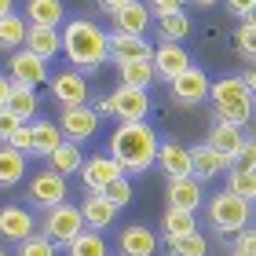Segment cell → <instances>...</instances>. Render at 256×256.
<instances>
[{"instance_id":"obj_52","label":"cell","mask_w":256,"mask_h":256,"mask_svg":"<svg viewBox=\"0 0 256 256\" xmlns=\"http://www.w3.org/2000/svg\"><path fill=\"white\" fill-rule=\"evenodd\" d=\"M0 256H11V252H4V249H0Z\"/></svg>"},{"instance_id":"obj_28","label":"cell","mask_w":256,"mask_h":256,"mask_svg":"<svg viewBox=\"0 0 256 256\" xmlns=\"http://www.w3.org/2000/svg\"><path fill=\"white\" fill-rule=\"evenodd\" d=\"M37 110H40V102H37V92H33V88H22V84H15V88H11L8 114H11V118H15L18 124L33 121V118H37Z\"/></svg>"},{"instance_id":"obj_13","label":"cell","mask_w":256,"mask_h":256,"mask_svg":"<svg viewBox=\"0 0 256 256\" xmlns=\"http://www.w3.org/2000/svg\"><path fill=\"white\" fill-rule=\"evenodd\" d=\"M77 176H80V183H84L88 194H102L114 180H121L124 172L118 168V161H114L110 154H92V158H84V165H80Z\"/></svg>"},{"instance_id":"obj_42","label":"cell","mask_w":256,"mask_h":256,"mask_svg":"<svg viewBox=\"0 0 256 256\" xmlns=\"http://www.w3.org/2000/svg\"><path fill=\"white\" fill-rule=\"evenodd\" d=\"M15 128H18V121L11 118L8 110H0V143H8V139H11V132H15Z\"/></svg>"},{"instance_id":"obj_35","label":"cell","mask_w":256,"mask_h":256,"mask_svg":"<svg viewBox=\"0 0 256 256\" xmlns=\"http://www.w3.org/2000/svg\"><path fill=\"white\" fill-rule=\"evenodd\" d=\"M168 256H208V238L202 230H194L180 242H168Z\"/></svg>"},{"instance_id":"obj_47","label":"cell","mask_w":256,"mask_h":256,"mask_svg":"<svg viewBox=\"0 0 256 256\" xmlns=\"http://www.w3.org/2000/svg\"><path fill=\"white\" fill-rule=\"evenodd\" d=\"M242 26H249V30H256V4L246 11V15H242Z\"/></svg>"},{"instance_id":"obj_34","label":"cell","mask_w":256,"mask_h":256,"mask_svg":"<svg viewBox=\"0 0 256 256\" xmlns=\"http://www.w3.org/2000/svg\"><path fill=\"white\" fill-rule=\"evenodd\" d=\"M66 256H110L106 252V238L99 234V230H80V234L66 246Z\"/></svg>"},{"instance_id":"obj_6","label":"cell","mask_w":256,"mask_h":256,"mask_svg":"<svg viewBox=\"0 0 256 256\" xmlns=\"http://www.w3.org/2000/svg\"><path fill=\"white\" fill-rule=\"evenodd\" d=\"M66 176H59L55 168H40V172H33L30 183H26V205L33 208H55V205H62L66 202Z\"/></svg>"},{"instance_id":"obj_20","label":"cell","mask_w":256,"mask_h":256,"mask_svg":"<svg viewBox=\"0 0 256 256\" xmlns=\"http://www.w3.org/2000/svg\"><path fill=\"white\" fill-rule=\"evenodd\" d=\"M165 202H168V208L198 212V208H202V202H205L202 183H194L190 176H187V180H168V183H165Z\"/></svg>"},{"instance_id":"obj_41","label":"cell","mask_w":256,"mask_h":256,"mask_svg":"<svg viewBox=\"0 0 256 256\" xmlns=\"http://www.w3.org/2000/svg\"><path fill=\"white\" fill-rule=\"evenodd\" d=\"M234 249H242V252L256 256V224H249V227H242V230H238V238H234Z\"/></svg>"},{"instance_id":"obj_3","label":"cell","mask_w":256,"mask_h":256,"mask_svg":"<svg viewBox=\"0 0 256 256\" xmlns=\"http://www.w3.org/2000/svg\"><path fill=\"white\" fill-rule=\"evenodd\" d=\"M208 102H212L216 121L234 124V128H246L252 121V110H256V102L249 96V88L242 84V77H220V80H212V84H208Z\"/></svg>"},{"instance_id":"obj_40","label":"cell","mask_w":256,"mask_h":256,"mask_svg":"<svg viewBox=\"0 0 256 256\" xmlns=\"http://www.w3.org/2000/svg\"><path fill=\"white\" fill-rule=\"evenodd\" d=\"M146 4V11H150V18H165V15H172V11H183V4L187 0H143Z\"/></svg>"},{"instance_id":"obj_21","label":"cell","mask_w":256,"mask_h":256,"mask_svg":"<svg viewBox=\"0 0 256 256\" xmlns=\"http://www.w3.org/2000/svg\"><path fill=\"white\" fill-rule=\"evenodd\" d=\"M26 26H48V30H62L66 22V4L62 0H26Z\"/></svg>"},{"instance_id":"obj_1","label":"cell","mask_w":256,"mask_h":256,"mask_svg":"<svg viewBox=\"0 0 256 256\" xmlns=\"http://www.w3.org/2000/svg\"><path fill=\"white\" fill-rule=\"evenodd\" d=\"M158 146H161V139H158V132H154V124H146V121H128V124H118V128H114L106 154L118 161V168L124 172V176H143V172L154 168Z\"/></svg>"},{"instance_id":"obj_25","label":"cell","mask_w":256,"mask_h":256,"mask_svg":"<svg viewBox=\"0 0 256 256\" xmlns=\"http://www.w3.org/2000/svg\"><path fill=\"white\" fill-rule=\"evenodd\" d=\"M242 139H246V132H242V128H234V124H224V121H216L205 143L212 146V150H220L224 158H230V165H234V154H238Z\"/></svg>"},{"instance_id":"obj_8","label":"cell","mask_w":256,"mask_h":256,"mask_svg":"<svg viewBox=\"0 0 256 256\" xmlns=\"http://www.w3.org/2000/svg\"><path fill=\"white\" fill-rule=\"evenodd\" d=\"M110 114L121 124H128V121H146V114H150V92L118 84V88L110 92Z\"/></svg>"},{"instance_id":"obj_44","label":"cell","mask_w":256,"mask_h":256,"mask_svg":"<svg viewBox=\"0 0 256 256\" xmlns=\"http://www.w3.org/2000/svg\"><path fill=\"white\" fill-rule=\"evenodd\" d=\"M96 4H99V11H102V15H118V11L128 4V0H96Z\"/></svg>"},{"instance_id":"obj_12","label":"cell","mask_w":256,"mask_h":256,"mask_svg":"<svg viewBox=\"0 0 256 256\" xmlns=\"http://www.w3.org/2000/svg\"><path fill=\"white\" fill-rule=\"evenodd\" d=\"M52 99L59 102L62 110L70 106H88L92 92H88V77L77 74V70H62V74L52 77Z\"/></svg>"},{"instance_id":"obj_32","label":"cell","mask_w":256,"mask_h":256,"mask_svg":"<svg viewBox=\"0 0 256 256\" xmlns=\"http://www.w3.org/2000/svg\"><path fill=\"white\" fill-rule=\"evenodd\" d=\"M224 190H230L234 198H242V202H256V172L252 168H238V165H230L227 168V187Z\"/></svg>"},{"instance_id":"obj_46","label":"cell","mask_w":256,"mask_h":256,"mask_svg":"<svg viewBox=\"0 0 256 256\" xmlns=\"http://www.w3.org/2000/svg\"><path fill=\"white\" fill-rule=\"evenodd\" d=\"M242 84L249 88V96H252V102H256V66H249L246 74H242Z\"/></svg>"},{"instance_id":"obj_9","label":"cell","mask_w":256,"mask_h":256,"mask_svg":"<svg viewBox=\"0 0 256 256\" xmlns=\"http://www.w3.org/2000/svg\"><path fill=\"white\" fill-rule=\"evenodd\" d=\"M208 84H212L208 74H205L202 66H194V62L183 70L176 80H168L172 99H176L180 106H198V102H205V99H208Z\"/></svg>"},{"instance_id":"obj_5","label":"cell","mask_w":256,"mask_h":256,"mask_svg":"<svg viewBox=\"0 0 256 256\" xmlns=\"http://www.w3.org/2000/svg\"><path fill=\"white\" fill-rule=\"evenodd\" d=\"M80 230H84V216H80V208L70 205V202L48 208V212H44V220H40V234L48 238L55 249H59V246H70Z\"/></svg>"},{"instance_id":"obj_2","label":"cell","mask_w":256,"mask_h":256,"mask_svg":"<svg viewBox=\"0 0 256 256\" xmlns=\"http://www.w3.org/2000/svg\"><path fill=\"white\" fill-rule=\"evenodd\" d=\"M59 33H62V55H66L70 70H77V74L88 77L106 62V33L99 30V22L66 18Z\"/></svg>"},{"instance_id":"obj_4","label":"cell","mask_w":256,"mask_h":256,"mask_svg":"<svg viewBox=\"0 0 256 256\" xmlns=\"http://www.w3.org/2000/svg\"><path fill=\"white\" fill-rule=\"evenodd\" d=\"M205 216H208L212 234H238L242 227L252 224V205L234 198L230 190H220L205 202Z\"/></svg>"},{"instance_id":"obj_10","label":"cell","mask_w":256,"mask_h":256,"mask_svg":"<svg viewBox=\"0 0 256 256\" xmlns=\"http://www.w3.org/2000/svg\"><path fill=\"white\" fill-rule=\"evenodd\" d=\"M59 132H62V139L66 143H88L92 136L99 132V118H96V110L92 106H70V110H62L59 114Z\"/></svg>"},{"instance_id":"obj_37","label":"cell","mask_w":256,"mask_h":256,"mask_svg":"<svg viewBox=\"0 0 256 256\" xmlns=\"http://www.w3.org/2000/svg\"><path fill=\"white\" fill-rule=\"evenodd\" d=\"M15 256H55V246L37 230V234H30L26 242H18V252Z\"/></svg>"},{"instance_id":"obj_30","label":"cell","mask_w":256,"mask_h":256,"mask_svg":"<svg viewBox=\"0 0 256 256\" xmlns=\"http://www.w3.org/2000/svg\"><path fill=\"white\" fill-rule=\"evenodd\" d=\"M48 161H52V168L59 172V176H77L80 165H84V150H80L77 143H66V139H62L59 150H55Z\"/></svg>"},{"instance_id":"obj_31","label":"cell","mask_w":256,"mask_h":256,"mask_svg":"<svg viewBox=\"0 0 256 256\" xmlns=\"http://www.w3.org/2000/svg\"><path fill=\"white\" fill-rule=\"evenodd\" d=\"M26 18L18 15V11H11V15L0 18V48L4 52H18L22 44H26Z\"/></svg>"},{"instance_id":"obj_23","label":"cell","mask_w":256,"mask_h":256,"mask_svg":"<svg viewBox=\"0 0 256 256\" xmlns=\"http://www.w3.org/2000/svg\"><path fill=\"white\" fill-rule=\"evenodd\" d=\"M77 208H80V216H84V227L88 230H99V234L118 220V208H114L102 194H84V202H80Z\"/></svg>"},{"instance_id":"obj_15","label":"cell","mask_w":256,"mask_h":256,"mask_svg":"<svg viewBox=\"0 0 256 256\" xmlns=\"http://www.w3.org/2000/svg\"><path fill=\"white\" fill-rule=\"evenodd\" d=\"M150 62H154L158 80H176L183 70L190 66V52L183 48V44H158L154 55H150Z\"/></svg>"},{"instance_id":"obj_33","label":"cell","mask_w":256,"mask_h":256,"mask_svg":"<svg viewBox=\"0 0 256 256\" xmlns=\"http://www.w3.org/2000/svg\"><path fill=\"white\" fill-rule=\"evenodd\" d=\"M22 176H26V158L8 143H0V187H15Z\"/></svg>"},{"instance_id":"obj_16","label":"cell","mask_w":256,"mask_h":256,"mask_svg":"<svg viewBox=\"0 0 256 256\" xmlns=\"http://www.w3.org/2000/svg\"><path fill=\"white\" fill-rule=\"evenodd\" d=\"M154 44L146 37H128V33H106V59L114 62H132V59H150Z\"/></svg>"},{"instance_id":"obj_39","label":"cell","mask_w":256,"mask_h":256,"mask_svg":"<svg viewBox=\"0 0 256 256\" xmlns=\"http://www.w3.org/2000/svg\"><path fill=\"white\" fill-rule=\"evenodd\" d=\"M234 165L256 172V136H246V139H242V146H238V154H234Z\"/></svg>"},{"instance_id":"obj_50","label":"cell","mask_w":256,"mask_h":256,"mask_svg":"<svg viewBox=\"0 0 256 256\" xmlns=\"http://www.w3.org/2000/svg\"><path fill=\"white\" fill-rule=\"evenodd\" d=\"M227 256H249V252H242V249H234V246H230V249H227Z\"/></svg>"},{"instance_id":"obj_49","label":"cell","mask_w":256,"mask_h":256,"mask_svg":"<svg viewBox=\"0 0 256 256\" xmlns=\"http://www.w3.org/2000/svg\"><path fill=\"white\" fill-rule=\"evenodd\" d=\"M194 4H198V8H216L220 0H194Z\"/></svg>"},{"instance_id":"obj_29","label":"cell","mask_w":256,"mask_h":256,"mask_svg":"<svg viewBox=\"0 0 256 256\" xmlns=\"http://www.w3.org/2000/svg\"><path fill=\"white\" fill-rule=\"evenodd\" d=\"M118 74H121V84L128 88H139V92H146L150 84H154V62L150 59H132V62H121L118 66Z\"/></svg>"},{"instance_id":"obj_7","label":"cell","mask_w":256,"mask_h":256,"mask_svg":"<svg viewBox=\"0 0 256 256\" xmlns=\"http://www.w3.org/2000/svg\"><path fill=\"white\" fill-rule=\"evenodd\" d=\"M8 80L37 92L40 84H48V62L37 59V55L26 52V48H18V52H11V59H8Z\"/></svg>"},{"instance_id":"obj_18","label":"cell","mask_w":256,"mask_h":256,"mask_svg":"<svg viewBox=\"0 0 256 256\" xmlns=\"http://www.w3.org/2000/svg\"><path fill=\"white\" fill-rule=\"evenodd\" d=\"M158 252V234L143 224H128L118 234V256H154Z\"/></svg>"},{"instance_id":"obj_24","label":"cell","mask_w":256,"mask_h":256,"mask_svg":"<svg viewBox=\"0 0 256 256\" xmlns=\"http://www.w3.org/2000/svg\"><path fill=\"white\" fill-rule=\"evenodd\" d=\"M198 230V216L194 212H183V208H165L161 216V238L165 242H180Z\"/></svg>"},{"instance_id":"obj_27","label":"cell","mask_w":256,"mask_h":256,"mask_svg":"<svg viewBox=\"0 0 256 256\" xmlns=\"http://www.w3.org/2000/svg\"><path fill=\"white\" fill-rule=\"evenodd\" d=\"M190 37V15L187 11H172L158 18V44H183Z\"/></svg>"},{"instance_id":"obj_36","label":"cell","mask_w":256,"mask_h":256,"mask_svg":"<svg viewBox=\"0 0 256 256\" xmlns=\"http://www.w3.org/2000/svg\"><path fill=\"white\" fill-rule=\"evenodd\" d=\"M102 198H106V202H110V205H114V208H118V212H121V208H124L128 202H132V183H128V176L114 180L110 187L102 190Z\"/></svg>"},{"instance_id":"obj_51","label":"cell","mask_w":256,"mask_h":256,"mask_svg":"<svg viewBox=\"0 0 256 256\" xmlns=\"http://www.w3.org/2000/svg\"><path fill=\"white\" fill-rule=\"evenodd\" d=\"M252 62H256V30H252Z\"/></svg>"},{"instance_id":"obj_22","label":"cell","mask_w":256,"mask_h":256,"mask_svg":"<svg viewBox=\"0 0 256 256\" xmlns=\"http://www.w3.org/2000/svg\"><path fill=\"white\" fill-rule=\"evenodd\" d=\"M26 52H33L37 59L52 62L55 55L62 52V33L59 30H48V26H30L26 30V44H22Z\"/></svg>"},{"instance_id":"obj_45","label":"cell","mask_w":256,"mask_h":256,"mask_svg":"<svg viewBox=\"0 0 256 256\" xmlns=\"http://www.w3.org/2000/svg\"><path fill=\"white\" fill-rule=\"evenodd\" d=\"M11 88H15V84H11V80H8L4 74H0V110H8V99H11Z\"/></svg>"},{"instance_id":"obj_38","label":"cell","mask_w":256,"mask_h":256,"mask_svg":"<svg viewBox=\"0 0 256 256\" xmlns=\"http://www.w3.org/2000/svg\"><path fill=\"white\" fill-rule=\"evenodd\" d=\"M8 146H11V150H18L22 158H33V128H30V124H18L15 132H11Z\"/></svg>"},{"instance_id":"obj_48","label":"cell","mask_w":256,"mask_h":256,"mask_svg":"<svg viewBox=\"0 0 256 256\" xmlns=\"http://www.w3.org/2000/svg\"><path fill=\"white\" fill-rule=\"evenodd\" d=\"M11 11H15V0H0V18L11 15Z\"/></svg>"},{"instance_id":"obj_19","label":"cell","mask_w":256,"mask_h":256,"mask_svg":"<svg viewBox=\"0 0 256 256\" xmlns=\"http://www.w3.org/2000/svg\"><path fill=\"white\" fill-rule=\"evenodd\" d=\"M110 18H114V33H128V37H146L150 22H154L143 0H128L118 15H110Z\"/></svg>"},{"instance_id":"obj_43","label":"cell","mask_w":256,"mask_h":256,"mask_svg":"<svg viewBox=\"0 0 256 256\" xmlns=\"http://www.w3.org/2000/svg\"><path fill=\"white\" fill-rule=\"evenodd\" d=\"M224 4H227V11H230V15H238V18H242V15H246V11L256 4V0H224Z\"/></svg>"},{"instance_id":"obj_11","label":"cell","mask_w":256,"mask_h":256,"mask_svg":"<svg viewBox=\"0 0 256 256\" xmlns=\"http://www.w3.org/2000/svg\"><path fill=\"white\" fill-rule=\"evenodd\" d=\"M30 234H37V216H33V208L26 205H0V238L11 242V246H18V242H26Z\"/></svg>"},{"instance_id":"obj_14","label":"cell","mask_w":256,"mask_h":256,"mask_svg":"<svg viewBox=\"0 0 256 256\" xmlns=\"http://www.w3.org/2000/svg\"><path fill=\"white\" fill-rule=\"evenodd\" d=\"M227 168H230V158H224L220 150H212L208 143H198L190 150V180L194 183H208V180L224 176Z\"/></svg>"},{"instance_id":"obj_26","label":"cell","mask_w":256,"mask_h":256,"mask_svg":"<svg viewBox=\"0 0 256 256\" xmlns=\"http://www.w3.org/2000/svg\"><path fill=\"white\" fill-rule=\"evenodd\" d=\"M30 128H33V158H52L55 150H59V143H62L59 124L44 118V121H33Z\"/></svg>"},{"instance_id":"obj_17","label":"cell","mask_w":256,"mask_h":256,"mask_svg":"<svg viewBox=\"0 0 256 256\" xmlns=\"http://www.w3.org/2000/svg\"><path fill=\"white\" fill-rule=\"evenodd\" d=\"M154 165L161 168V176H165V180H187L190 176V146L172 143V139H168V143L158 146Z\"/></svg>"}]
</instances>
